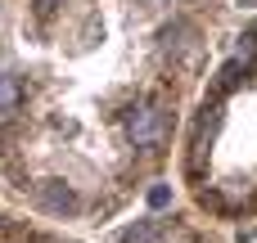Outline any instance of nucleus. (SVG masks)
Returning a JSON list of instances; mask_svg holds the SVG:
<instances>
[{
  "label": "nucleus",
  "instance_id": "obj_3",
  "mask_svg": "<svg viewBox=\"0 0 257 243\" xmlns=\"http://www.w3.org/2000/svg\"><path fill=\"white\" fill-rule=\"evenodd\" d=\"M18 104H23V86H18V77L0 72V113H14Z\"/></svg>",
  "mask_w": 257,
  "mask_h": 243
},
{
  "label": "nucleus",
  "instance_id": "obj_4",
  "mask_svg": "<svg viewBox=\"0 0 257 243\" xmlns=\"http://www.w3.org/2000/svg\"><path fill=\"white\" fill-rule=\"evenodd\" d=\"M122 243H163V239H158V230H154L149 221H136V225L122 234Z\"/></svg>",
  "mask_w": 257,
  "mask_h": 243
},
{
  "label": "nucleus",
  "instance_id": "obj_1",
  "mask_svg": "<svg viewBox=\"0 0 257 243\" xmlns=\"http://www.w3.org/2000/svg\"><path fill=\"white\" fill-rule=\"evenodd\" d=\"M126 140L136 149H158L167 140V113L158 104H136L126 113Z\"/></svg>",
  "mask_w": 257,
  "mask_h": 243
},
{
  "label": "nucleus",
  "instance_id": "obj_5",
  "mask_svg": "<svg viewBox=\"0 0 257 243\" xmlns=\"http://www.w3.org/2000/svg\"><path fill=\"white\" fill-rule=\"evenodd\" d=\"M172 203V194H167V185H158V189H149V207H167Z\"/></svg>",
  "mask_w": 257,
  "mask_h": 243
},
{
  "label": "nucleus",
  "instance_id": "obj_2",
  "mask_svg": "<svg viewBox=\"0 0 257 243\" xmlns=\"http://www.w3.org/2000/svg\"><path fill=\"white\" fill-rule=\"evenodd\" d=\"M36 203H41L45 212H59V216L77 207V198H72V189H68L63 180H41V185H36Z\"/></svg>",
  "mask_w": 257,
  "mask_h": 243
},
{
  "label": "nucleus",
  "instance_id": "obj_6",
  "mask_svg": "<svg viewBox=\"0 0 257 243\" xmlns=\"http://www.w3.org/2000/svg\"><path fill=\"white\" fill-rule=\"evenodd\" d=\"M59 5H63V0H36V9H41V14H50V9H59Z\"/></svg>",
  "mask_w": 257,
  "mask_h": 243
}]
</instances>
